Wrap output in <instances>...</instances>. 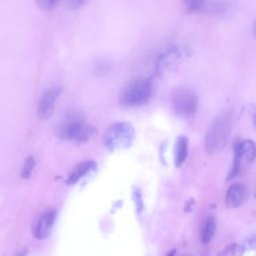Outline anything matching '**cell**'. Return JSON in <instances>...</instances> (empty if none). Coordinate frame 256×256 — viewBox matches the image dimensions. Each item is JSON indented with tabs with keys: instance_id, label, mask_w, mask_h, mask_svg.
I'll list each match as a JSON object with an SVG mask.
<instances>
[{
	"instance_id": "6da1fadb",
	"label": "cell",
	"mask_w": 256,
	"mask_h": 256,
	"mask_svg": "<svg viewBox=\"0 0 256 256\" xmlns=\"http://www.w3.org/2000/svg\"><path fill=\"white\" fill-rule=\"evenodd\" d=\"M232 127L233 112L230 109L215 116L209 125L204 138V146L208 154H218L225 148L229 141Z\"/></svg>"
},
{
	"instance_id": "7a4b0ae2",
	"label": "cell",
	"mask_w": 256,
	"mask_h": 256,
	"mask_svg": "<svg viewBox=\"0 0 256 256\" xmlns=\"http://www.w3.org/2000/svg\"><path fill=\"white\" fill-rule=\"evenodd\" d=\"M56 136L64 141L84 143L97 134L94 126L88 125L82 115L77 112L66 115L55 128Z\"/></svg>"
},
{
	"instance_id": "3957f363",
	"label": "cell",
	"mask_w": 256,
	"mask_h": 256,
	"mask_svg": "<svg viewBox=\"0 0 256 256\" xmlns=\"http://www.w3.org/2000/svg\"><path fill=\"white\" fill-rule=\"evenodd\" d=\"M151 82L148 78L137 77L130 80L119 94V102L125 107L144 105L150 98Z\"/></svg>"
},
{
	"instance_id": "277c9868",
	"label": "cell",
	"mask_w": 256,
	"mask_h": 256,
	"mask_svg": "<svg viewBox=\"0 0 256 256\" xmlns=\"http://www.w3.org/2000/svg\"><path fill=\"white\" fill-rule=\"evenodd\" d=\"M135 138V129L128 122L111 124L103 135V142L109 150H123L129 148Z\"/></svg>"
},
{
	"instance_id": "5b68a950",
	"label": "cell",
	"mask_w": 256,
	"mask_h": 256,
	"mask_svg": "<svg viewBox=\"0 0 256 256\" xmlns=\"http://www.w3.org/2000/svg\"><path fill=\"white\" fill-rule=\"evenodd\" d=\"M171 105L176 114L189 117L196 113L199 101L197 94L192 89L180 87L173 91L171 95Z\"/></svg>"
},
{
	"instance_id": "8992f818",
	"label": "cell",
	"mask_w": 256,
	"mask_h": 256,
	"mask_svg": "<svg viewBox=\"0 0 256 256\" xmlns=\"http://www.w3.org/2000/svg\"><path fill=\"white\" fill-rule=\"evenodd\" d=\"M60 87H53L48 89L40 98L37 108V115L42 120L49 119L54 111V107L58 97L61 94Z\"/></svg>"
},
{
	"instance_id": "52a82bcc",
	"label": "cell",
	"mask_w": 256,
	"mask_h": 256,
	"mask_svg": "<svg viewBox=\"0 0 256 256\" xmlns=\"http://www.w3.org/2000/svg\"><path fill=\"white\" fill-rule=\"evenodd\" d=\"M55 218L56 212L54 209H47L44 212H42L38 216L33 227L34 237L37 239L47 238L51 233Z\"/></svg>"
},
{
	"instance_id": "ba28073f",
	"label": "cell",
	"mask_w": 256,
	"mask_h": 256,
	"mask_svg": "<svg viewBox=\"0 0 256 256\" xmlns=\"http://www.w3.org/2000/svg\"><path fill=\"white\" fill-rule=\"evenodd\" d=\"M248 195L247 187L242 183H233L227 189L225 203L228 208H238L246 200Z\"/></svg>"
},
{
	"instance_id": "9c48e42d",
	"label": "cell",
	"mask_w": 256,
	"mask_h": 256,
	"mask_svg": "<svg viewBox=\"0 0 256 256\" xmlns=\"http://www.w3.org/2000/svg\"><path fill=\"white\" fill-rule=\"evenodd\" d=\"M188 154V138L184 135L177 137L174 145V164L180 167L186 160Z\"/></svg>"
},
{
	"instance_id": "30bf717a",
	"label": "cell",
	"mask_w": 256,
	"mask_h": 256,
	"mask_svg": "<svg viewBox=\"0 0 256 256\" xmlns=\"http://www.w3.org/2000/svg\"><path fill=\"white\" fill-rule=\"evenodd\" d=\"M94 166H95V163L93 161L79 162L73 167V169L69 173L67 178V184L71 185L76 183L77 181H79V179H81L84 175H86L91 169H93Z\"/></svg>"
},
{
	"instance_id": "8fae6325",
	"label": "cell",
	"mask_w": 256,
	"mask_h": 256,
	"mask_svg": "<svg viewBox=\"0 0 256 256\" xmlns=\"http://www.w3.org/2000/svg\"><path fill=\"white\" fill-rule=\"evenodd\" d=\"M236 144L238 146L242 160H245L247 163H252L256 158L255 143L251 139H245L242 141L237 140Z\"/></svg>"
},
{
	"instance_id": "7c38bea8",
	"label": "cell",
	"mask_w": 256,
	"mask_h": 256,
	"mask_svg": "<svg viewBox=\"0 0 256 256\" xmlns=\"http://www.w3.org/2000/svg\"><path fill=\"white\" fill-rule=\"evenodd\" d=\"M216 229V222L213 216H208L202 223L201 227V241L203 244H207L211 241Z\"/></svg>"
},
{
	"instance_id": "4fadbf2b",
	"label": "cell",
	"mask_w": 256,
	"mask_h": 256,
	"mask_svg": "<svg viewBox=\"0 0 256 256\" xmlns=\"http://www.w3.org/2000/svg\"><path fill=\"white\" fill-rule=\"evenodd\" d=\"M241 161H242V157H241V154L239 152V149H238V146L235 142L234 144V161H233V165H232V168L229 172V175H228V180L234 178L237 173L239 172L240 170V166H241Z\"/></svg>"
},
{
	"instance_id": "5bb4252c",
	"label": "cell",
	"mask_w": 256,
	"mask_h": 256,
	"mask_svg": "<svg viewBox=\"0 0 256 256\" xmlns=\"http://www.w3.org/2000/svg\"><path fill=\"white\" fill-rule=\"evenodd\" d=\"M205 3L206 0H183V5L188 13H195L200 11Z\"/></svg>"
},
{
	"instance_id": "9a60e30c",
	"label": "cell",
	"mask_w": 256,
	"mask_h": 256,
	"mask_svg": "<svg viewBox=\"0 0 256 256\" xmlns=\"http://www.w3.org/2000/svg\"><path fill=\"white\" fill-rule=\"evenodd\" d=\"M35 166V160L32 156H29L26 158L25 162H24V165H23V169H22V177L23 178H29L32 171H33V168Z\"/></svg>"
},
{
	"instance_id": "2e32d148",
	"label": "cell",
	"mask_w": 256,
	"mask_h": 256,
	"mask_svg": "<svg viewBox=\"0 0 256 256\" xmlns=\"http://www.w3.org/2000/svg\"><path fill=\"white\" fill-rule=\"evenodd\" d=\"M60 0H35L36 5L44 11H50L54 9Z\"/></svg>"
},
{
	"instance_id": "e0dca14e",
	"label": "cell",
	"mask_w": 256,
	"mask_h": 256,
	"mask_svg": "<svg viewBox=\"0 0 256 256\" xmlns=\"http://www.w3.org/2000/svg\"><path fill=\"white\" fill-rule=\"evenodd\" d=\"M65 4L71 9H77L85 5L89 0H64Z\"/></svg>"
},
{
	"instance_id": "ac0fdd59",
	"label": "cell",
	"mask_w": 256,
	"mask_h": 256,
	"mask_svg": "<svg viewBox=\"0 0 256 256\" xmlns=\"http://www.w3.org/2000/svg\"><path fill=\"white\" fill-rule=\"evenodd\" d=\"M252 119H253L254 125L256 126V108L253 109V112H252Z\"/></svg>"
},
{
	"instance_id": "d6986e66",
	"label": "cell",
	"mask_w": 256,
	"mask_h": 256,
	"mask_svg": "<svg viewBox=\"0 0 256 256\" xmlns=\"http://www.w3.org/2000/svg\"><path fill=\"white\" fill-rule=\"evenodd\" d=\"M253 34L256 36V20L254 21V24H253Z\"/></svg>"
},
{
	"instance_id": "ffe728a7",
	"label": "cell",
	"mask_w": 256,
	"mask_h": 256,
	"mask_svg": "<svg viewBox=\"0 0 256 256\" xmlns=\"http://www.w3.org/2000/svg\"><path fill=\"white\" fill-rule=\"evenodd\" d=\"M174 254H175V250H173V251H171L167 256H174Z\"/></svg>"
},
{
	"instance_id": "44dd1931",
	"label": "cell",
	"mask_w": 256,
	"mask_h": 256,
	"mask_svg": "<svg viewBox=\"0 0 256 256\" xmlns=\"http://www.w3.org/2000/svg\"><path fill=\"white\" fill-rule=\"evenodd\" d=\"M180 256H190V255H187V254H183V255H180Z\"/></svg>"
},
{
	"instance_id": "7402d4cb",
	"label": "cell",
	"mask_w": 256,
	"mask_h": 256,
	"mask_svg": "<svg viewBox=\"0 0 256 256\" xmlns=\"http://www.w3.org/2000/svg\"><path fill=\"white\" fill-rule=\"evenodd\" d=\"M255 196H256V195H255Z\"/></svg>"
}]
</instances>
